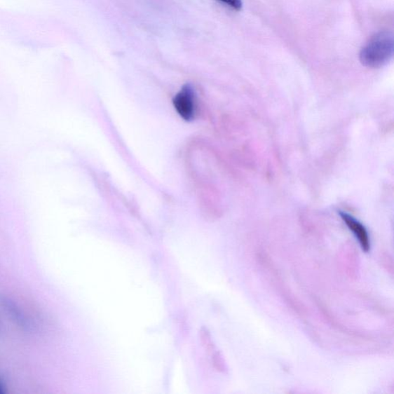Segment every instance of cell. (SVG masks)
<instances>
[{"mask_svg":"<svg viewBox=\"0 0 394 394\" xmlns=\"http://www.w3.org/2000/svg\"><path fill=\"white\" fill-rule=\"evenodd\" d=\"M173 105L178 114L186 121L193 119L196 113V100L193 88L186 85L173 99Z\"/></svg>","mask_w":394,"mask_h":394,"instance_id":"7a4b0ae2","label":"cell"},{"mask_svg":"<svg viewBox=\"0 0 394 394\" xmlns=\"http://www.w3.org/2000/svg\"><path fill=\"white\" fill-rule=\"evenodd\" d=\"M340 215L344 222L349 228V230L355 235L362 250L367 253L370 249V242L365 226L360 223L355 218L346 214L344 212H340Z\"/></svg>","mask_w":394,"mask_h":394,"instance_id":"3957f363","label":"cell"},{"mask_svg":"<svg viewBox=\"0 0 394 394\" xmlns=\"http://www.w3.org/2000/svg\"><path fill=\"white\" fill-rule=\"evenodd\" d=\"M4 389H5V388H4V384L1 382H0V393H5Z\"/></svg>","mask_w":394,"mask_h":394,"instance_id":"5b68a950","label":"cell"},{"mask_svg":"<svg viewBox=\"0 0 394 394\" xmlns=\"http://www.w3.org/2000/svg\"><path fill=\"white\" fill-rule=\"evenodd\" d=\"M394 50L393 35L389 31H381L369 39L360 53V60L368 68H380L392 59Z\"/></svg>","mask_w":394,"mask_h":394,"instance_id":"6da1fadb","label":"cell"},{"mask_svg":"<svg viewBox=\"0 0 394 394\" xmlns=\"http://www.w3.org/2000/svg\"><path fill=\"white\" fill-rule=\"evenodd\" d=\"M219 1L229 6L236 11H240L242 9L241 0H219Z\"/></svg>","mask_w":394,"mask_h":394,"instance_id":"277c9868","label":"cell"}]
</instances>
